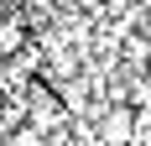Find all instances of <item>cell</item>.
Returning a JSON list of instances; mask_svg holds the SVG:
<instances>
[{
  "instance_id": "obj_2",
  "label": "cell",
  "mask_w": 151,
  "mask_h": 146,
  "mask_svg": "<svg viewBox=\"0 0 151 146\" xmlns=\"http://www.w3.org/2000/svg\"><path fill=\"white\" fill-rule=\"evenodd\" d=\"M0 146H42V136L31 131V125H16V131H11V141H0Z\"/></svg>"
},
{
  "instance_id": "obj_1",
  "label": "cell",
  "mask_w": 151,
  "mask_h": 146,
  "mask_svg": "<svg viewBox=\"0 0 151 146\" xmlns=\"http://www.w3.org/2000/svg\"><path fill=\"white\" fill-rule=\"evenodd\" d=\"M130 136H136V110L130 104H104L99 125H94V141L99 146H125Z\"/></svg>"
},
{
  "instance_id": "obj_3",
  "label": "cell",
  "mask_w": 151,
  "mask_h": 146,
  "mask_svg": "<svg viewBox=\"0 0 151 146\" xmlns=\"http://www.w3.org/2000/svg\"><path fill=\"white\" fill-rule=\"evenodd\" d=\"M0 131H5V104H0Z\"/></svg>"
}]
</instances>
